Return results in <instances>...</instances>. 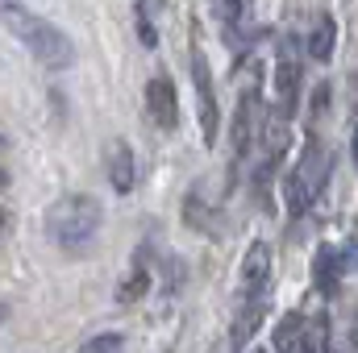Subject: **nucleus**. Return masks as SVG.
<instances>
[{"label":"nucleus","mask_w":358,"mask_h":353,"mask_svg":"<svg viewBox=\"0 0 358 353\" xmlns=\"http://www.w3.org/2000/svg\"><path fill=\"white\" fill-rule=\"evenodd\" d=\"M238 278H242V295H263V287H267V278H271V246L267 241H255L246 250Z\"/></svg>","instance_id":"8"},{"label":"nucleus","mask_w":358,"mask_h":353,"mask_svg":"<svg viewBox=\"0 0 358 353\" xmlns=\"http://www.w3.org/2000/svg\"><path fill=\"white\" fill-rule=\"evenodd\" d=\"M146 108H150V117H155L159 129L171 133L179 125V91L167 75H155V80L146 84Z\"/></svg>","instance_id":"6"},{"label":"nucleus","mask_w":358,"mask_h":353,"mask_svg":"<svg viewBox=\"0 0 358 353\" xmlns=\"http://www.w3.org/2000/svg\"><path fill=\"white\" fill-rule=\"evenodd\" d=\"M0 146H4V137H0Z\"/></svg>","instance_id":"24"},{"label":"nucleus","mask_w":358,"mask_h":353,"mask_svg":"<svg viewBox=\"0 0 358 353\" xmlns=\"http://www.w3.org/2000/svg\"><path fill=\"white\" fill-rule=\"evenodd\" d=\"M146 287H150V274H146V266H134V270H129V278L121 283L117 299H121V303H134V299H142V295H146Z\"/></svg>","instance_id":"15"},{"label":"nucleus","mask_w":358,"mask_h":353,"mask_svg":"<svg viewBox=\"0 0 358 353\" xmlns=\"http://www.w3.org/2000/svg\"><path fill=\"white\" fill-rule=\"evenodd\" d=\"M263 316H267V299L263 295H250V308H242L238 320H234V350H246L250 345V337L259 333Z\"/></svg>","instance_id":"12"},{"label":"nucleus","mask_w":358,"mask_h":353,"mask_svg":"<svg viewBox=\"0 0 358 353\" xmlns=\"http://www.w3.org/2000/svg\"><path fill=\"white\" fill-rule=\"evenodd\" d=\"M338 283H342V258H338L329 246H321V250L313 254V287H317L325 299H334V295H338Z\"/></svg>","instance_id":"11"},{"label":"nucleus","mask_w":358,"mask_h":353,"mask_svg":"<svg viewBox=\"0 0 358 353\" xmlns=\"http://www.w3.org/2000/svg\"><path fill=\"white\" fill-rule=\"evenodd\" d=\"M100 220H104L100 200L76 191V195H63V200L46 212V237H50L59 250L80 254V250H88L92 237L100 233Z\"/></svg>","instance_id":"2"},{"label":"nucleus","mask_w":358,"mask_h":353,"mask_svg":"<svg viewBox=\"0 0 358 353\" xmlns=\"http://www.w3.org/2000/svg\"><path fill=\"white\" fill-rule=\"evenodd\" d=\"M275 353H304V320L300 316H283L275 329Z\"/></svg>","instance_id":"13"},{"label":"nucleus","mask_w":358,"mask_h":353,"mask_svg":"<svg viewBox=\"0 0 358 353\" xmlns=\"http://www.w3.org/2000/svg\"><path fill=\"white\" fill-rule=\"evenodd\" d=\"M325 175H329V154L321 150V142H308L304 154H300V163H296V171L283 183V200H287L292 216H304L313 208V200L325 187Z\"/></svg>","instance_id":"4"},{"label":"nucleus","mask_w":358,"mask_h":353,"mask_svg":"<svg viewBox=\"0 0 358 353\" xmlns=\"http://www.w3.org/2000/svg\"><path fill=\"white\" fill-rule=\"evenodd\" d=\"M138 38H142L146 46H155V42H159V38H155V25H150V17H146V13H138Z\"/></svg>","instance_id":"17"},{"label":"nucleus","mask_w":358,"mask_h":353,"mask_svg":"<svg viewBox=\"0 0 358 353\" xmlns=\"http://www.w3.org/2000/svg\"><path fill=\"white\" fill-rule=\"evenodd\" d=\"M121 350H125V337L121 333H100V337L84 341L76 353H121Z\"/></svg>","instance_id":"16"},{"label":"nucleus","mask_w":358,"mask_h":353,"mask_svg":"<svg viewBox=\"0 0 358 353\" xmlns=\"http://www.w3.org/2000/svg\"><path fill=\"white\" fill-rule=\"evenodd\" d=\"M300 80H304V54H300L296 38L283 33L279 50H275V108L267 117V150H275L283 142V129H287L296 96H300Z\"/></svg>","instance_id":"3"},{"label":"nucleus","mask_w":358,"mask_h":353,"mask_svg":"<svg viewBox=\"0 0 358 353\" xmlns=\"http://www.w3.org/2000/svg\"><path fill=\"white\" fill-rule=\"evenodd\" d=\"M225 8H229V13L238 17V8H242V0H225Z\"/></svg>","instance_id":"19"},{"label":"nucleus","mask_w":358,"mask_h":353,"mask_svg":"<svg viewBox=\"0 0 358 353\" xmlns=\"http://www.w3.org/2000/svg\"><path fill=\"white\" fill-rule=\"evenodd\" d=\"M192 88H196V112H200V133L213 146L221 133V112H217V96H213V71L204 63V54H192Z\"/></svg>","instance_id":"5"},{"label":"nucleus","mask_w":358,"mask_h":353,"mask_svg":"<svg viewBox=\"0 0 358 353\" xmlns=\"http://www.w3.org/2000/svg\"><path fill=\"white\" fill-rule=\"evenodd\" d=\"M0 191H8V171L0 167Z\"/></svg>","instance_id":"20"},{"label":"nucleus","mask_w":358,"mask_h":353,"mask_svg":"<svg viewBox=\"0 0 358 353\" xmlns=\"http://www.w3.org/2000/svg\"><path fill=\"white\" fill-rule=\"evenodd\" d=\"M350 158H355V167H358V125H355V137H350Z\"/></svg>","instance_id":"18"},{"label":"nucleus","mask_w":358,"mask_h":353,"mask_svg":"<svg viewBox=\"0 0 358 353\" xmlns=\"http://www.w3.org/2000/svg\"><path fill=\"white\" fill-rule=\"evenodd\" d=\"M4 320H8V303H0V324H4Z\"/></svg>","instance_id":"21"},{"label":"nucleus","mask_w":358,"mask_h":353,"mask_svg":"<svg viewBox=\"0 0 358 353\" xmlns=\"http://www.w3.org/2000/svg\"><path fill=\"white\" fill-rule=\"evenodd\" d=\"M355 337H358V324H355Z\"/></svg>","instance_id":"23"},{"label":"nucleus","mask_w":358,"mask_h":353,"mask_svg":"<svg viewBox=\"0 0 358 353\" xmlns=\"http://www.w3.org/2000/svg\"><path fill=\"white\" fill-rule=\"evenodd\" d=\"M0 21H4V29H8L42 67L63 71V67L76 63V42H71L59 25H50L46 17L29 13V8H21V4H0Z\"/></svg>","instance_id":"1"},{"label":"nucleus","mask_w":358,"mask_h":353,"mask_svg":"<svg viewBox=\"0 0 358 353\" xmlns=\"http://www.w3.org/2000/svg\"><path fill=\"white\" fill-rule=\"evenodd\" d=\"M259 84H250V88L242 91V100H238V117H234V158H246V150H250V137H255V125H259Z\"/></svg>","instance_id":"7"},{"label":"nucleus","mask_w":358,"mask_h":353,"mask_svg":"<svg viewBox=\"0 0 358 353\" xmlns=\"http://www.w3.org/2000/svg\"><path fill=\"white\" fill-rule=\"evenodd\" d=\"M4 220H8V216H4V208H0V229H4Z\"/></svg>","instance_id":"22"},{"label":"nucleus","mask_w":358,"mask_h":353,"mask_svg":"<svg viewBox=\"0 0 358 353\" xmlns=\"http://www.w3.org/2000/svg\"><path fill=\"white\" fill-rule=\"evenodd\" d=\"M334 46H338V21H334L329 13H321V17L313 21V29H308L304 54H308L313 63H329V59H334Z\"/></svg>","instance_id":"10"},{"label":"nucleus","mask_w":358,"mask_h":353,"mask_svg":"<svg viewBox=\"0 0 358 353\" xmlns=\"http://www.w3.org/2000/svg\"><path fill=\"white\" fill-rule=\"evenodd\" d=\"M304 353H329V320L313 316L304 324Z\"/></svg>","instance_id":"14"},{"label":"nucleus","mask_w":358,"mask_h":353,"mask_svg":"<svg viewBox=\"0 0 358 353\" xmlns=\"http://www.w3.org/2000/svg\"><path fill=\"white\" fill-rule=\"evenodd\" d=\"M104 171H108V183H113V191L117 195H129L134 191V150H129V142H108V158H104Z\"/></svg>","instance_id":"9"}]
</instances>
